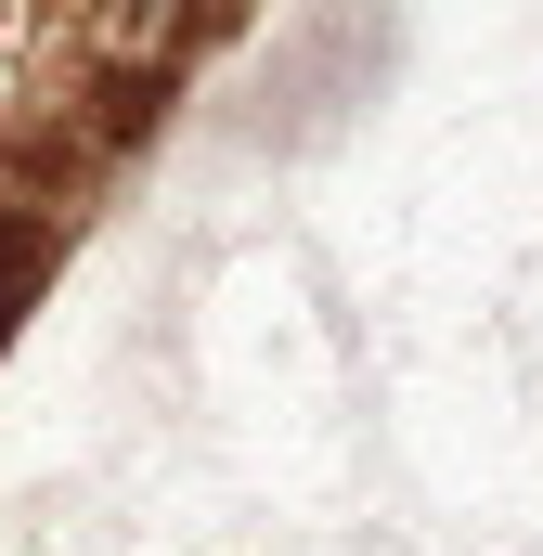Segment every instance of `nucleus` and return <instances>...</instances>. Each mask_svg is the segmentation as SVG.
Segmentation results:
<instances>
[{
  "instance_id": "obj_1",
  "label": "nucleus",
  "mask_w": 543,
  "mask_h": 556,
  "mask_svg": "<svg viewBox=\"0 0 543 556\" xmlns=\"http://www.w3.org/2000/svg\"><path fill=\"white\" fill-rule=\"evenodd\" d=\"M91 26H142V39H181L194 13H220V0H78Z\"/></svg>"
}]
</instances>
